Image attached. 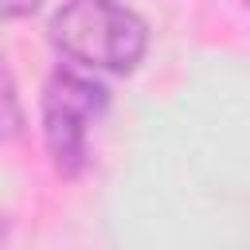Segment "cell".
Listing matches in <instances>:
<instances>
[{
	"instance_id": "obj_1",
	"label": "cell",
	"mask_w": 250,
	"mask_h": 250,
	"mask_svg": "<svg viewBox=\"0 0 250 250\" xmlns=\"http://www.w3.org/2000/svg\"><path fill=\"white\" fill-rule=\"evenodd\" d=\"M51 43L90 70L129 74L148 51V27L117 0H66L51 16Z\"/></svg>"
},
{
	"instance_id": "obj_2",
	"label": "cell",
	"mask_w": 250,
	"mask_h": 250,
	"mask_svg": "<svg viewBox=\"0 0 250 250\" xmlns=\"http://www.w3.org/2000/svg\"><path fill=\"white\" fill-rule=\"evenodd\" d=\"M109 90L78 70H55L43 86V141L59 176H78L86 168L90 125L105 113Z\"/></svg>"
},
{
	"instance_id": "obj_3",
	"label": "cell",
	"mask_w": 250,
	"mask_h": 250,
	"mask_svg": "<svg viewBox=\"0 0 250 250\" xmlns=\"http://www.w3.org/2000/svg\"><path fill=\"white\" fill-rule=\"evenodd\" d=\"M23 129V109H20V98H16V82L0 59V141H12L20 137Z\"/></svg>"
},
{
	"instance_id": "obj_4",
	"label": "cell",
	"mask_w": 250,
	"mask_h": 250,
	"mask_svg": "<svg viewBox=\"0 0 250 250\" xmlns=\"http://www.w3.org/2000/svg\"><path fill=\"white\" fill-rule=\"evenodd\" d=\"M43 0H0V20H23L39 8Z\"/></svg>"
},
{
	"instance_id": "obj_5",
	"label": "cell",
	"mask_w": 250,
	"mask_h": 250,
	"mask_svg": "<svg viewBox=\"0 0 250 250\" xmlns=\"http://www.w3.org/2000/svg\"><path fill=\"white\" fill-rule=\"evenodd\" d=\"M246 4H250V0H246Z\"/></svg>"
}]
</instances>
